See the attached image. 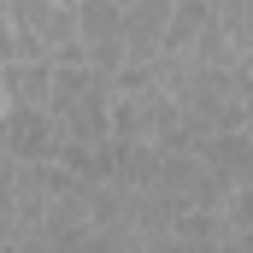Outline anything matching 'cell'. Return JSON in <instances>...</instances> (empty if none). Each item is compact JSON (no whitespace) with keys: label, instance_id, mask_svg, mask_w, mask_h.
<instances>
[{"label":"cell","instance_id":"12","mask_svg":"<svg viewBox=\"0 0 253 253\" xmlns=\"http://www.w3.org/2000/svg\"><path fill=\"white\" fill-rule=\"evenodd\" d=\"M242 124H248V135H253V71L242 65Z\"/></svg>","mask_w":253,"mask_h":253},{"label":"cell","instance_id":"7","mask_svg":"<svg viewBox=\"0 0 253 253\" xmlns=\"http://www.w3.org/2000/svg\"><path fill=\"white\" fill-rule=\"evenodd\" d=\"M159 165H165L159 147H147V141H112V189H129V194L153 189Z\"/></svg>","mask_w":253,"mask_h":253},{"label":"cell","instance_id":"10","mask_svg":"<svg viewBox=\"0 0 253 253\" xmlns=\"http://www.w3.org/2000/svg\"><path fill=\"white\" fill-rule=\"evenodd\" d=\"M224 218H230V230H236V236H242V230H253V189H236V194H230Z\"/></svg>","mask_w":253,"mask_h":253},{"label":"cell","instance_id":"2","mask_svg":"<svg viewBox=\"0 0 253 253\" xmlns=\"http://www.w3.org/2000/svg\"><path fill=\"white\" fill-rule=\"evenodd\" d=\"M77 30H83V53L100 77L124 71V6L118 0H77Z\"/></svg>","mask_w":253,"mask_h":253},{"label":"cell","instance_id":"11","mask_svg":"<svg viewBox=\"0 0 253 253\" xmlns=\"http://www.w3.org/2000/svg\"><path fill=\"white\" fill-rule=\"evenodd\" d=\"M18 59V36H12V12H6V0H0V71Z\"/></svg>","mask_w":253,"mask_h":253},{"label":"cell","instance_id":"4","mask_svg":"<svg viewBox=\"0 0 253 253\" xmlns=\"http://www.w3.org/2000/svg\"><path fill=\"white\" fill-rule=\"evenodd\" d=\"M171 6L177 0H129L124 6V65H153L171 30Z\"/></svg>","mask_w":253,"mask_h":253},{"label":"cell","instance_id":"1","mask_svg":"<svg viewBox=\"0 0 253 253\" xmlns=\"http://www.w3.org/2000/svg\"><path fill=\"white\" fill-rule=\"evenodd\" d=\"M59 147H100L112 141V77L94 65H53V100H47Z\"/></svg>","mask_w":253,"mask_h":253},{"label":"cell","instance_id":"6","mask_svg":"<svg viewBox=\"0 0 253 253\" xmlns=\"http://www.w3.org/2000/svg\"><path fill=\"white\" fill-rule=\"evenodd\" d=\"M200 165L224 183V189H253V135L248 129H236V135H212L206 147H200Z\"/></svg>","mask_w":253,"mask_h":253},{"label":"cell","instance_id":"9","mask_svg":"<svg viewBox=\"0 0 253 253\" xmlns=\"http://www.w3.org/2000/svg\"><path fill=\"white\" fill-rule=\"evenodd\" d=\"M218 24H224V36L236 42V53L248 59L253 53V0H218Z\"/></svg>","mask_w":253,"mask_h":253},{"label":"cell","instance_id":"3","mask_svg":"<svg viewBox=\"0 0 253 253\" xmlns=\"http://www.w3.org/2000/svg\"><path fill=\"white\" fill-rule=\"evenodd\" d=\"M6 153L12 165H59V124L47 106L36 112H12L6 118Z\"/></svg>","mask_w":253,"mask_h":253},{"label":"cell","instance_id":"8","mask_svg":"<svg viewBox=\"0 0 253 253\" xmlns=\"http://www.w3.org/2000/svg\"><path fill=\"white\" fill-rule=\"evenodd\" d=\"M212 12H218V0H177V6H171V30H165V47H159V53H183V59H189V47L206 36Z\"/></svg>","mask_w":253,"mask_h":253},{"label":"cell","instance_id":"5","mask_svg":"<svg viewBox=\"0 0 253 253\" xmlns=\"http://www.w3.org/2000/svg\"><path fill=\"white\" fill-rule=\"evenodd\" d=\"M0 100L6 112H36L53 100V59H18L0 71Z\"/></svg>","mask_w":253,"mask_h":253}]
</instances>
